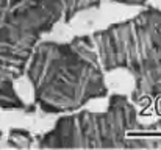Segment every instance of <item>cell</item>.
Masks as SVG:
<instances>
[{
    "label": "cell",
    "instance_id": "5b68a950",
    "mask_svg": "<svg viewBox=\"0 0 161 150\" xmlns=\"http://www.w3.org/2000/svg\"><path fill=\"white\" fill-rule=\"evenodd\" d=\"M22 75V69L0 59V113L22 109L24 100L16 91V80Z\"/></svg>",
    "mask_w": 161,
    "mask_h": 150
},
{
    "label": "cell",
    "instance_id": "52a82bcc",
    "mask_svg": "<svg viewBox=\"0 0 161 150\" xmlns=\"http://www.w3.org/2000/svg\"><path fill=\"white\" fill-rule=\"evenodd\" d=\"M8 2H9V0H0V8H2V6H5Z\"/></svg>",
    "mask_w": 161,
    "mask_h": 150
},
{
    "label": "cell",
    "instance_id": "6da1fadb",
    "mask_svg": "<svg viewBox=\"0 0 161 150\" xmlns=\"http://www.w3.org/2000/svg\"><path fill=\"white\" fill-rule=\"evenodd\" d=\"M38 108L47 114H70L108 96L107 72L88 36L66 42L42 41L22 67Z\"/></svg>",
    "mask_w": 161,
    "mask_h": 150
},
{
    "label": "cell",
    "instance_id": "8992f818",
    "mask_svg": "<svg viewBox=\"0 0 161 150\" xmlns=\"http://www.w3.org/2000/svg\"><path fill=\"white\" fill-rule=\"evenodd\" d=\"M63 9H64V22H70L78 13L89 9L96 5V0H59Z\"/></svg>",
    "mask_w": 161,
    "mask_h": 150
},
{
    "label": "cell",
    "instance_id": "3957f363",
    "mask_svg": "<svg viewBox=\"0 0 161 150\" xmlns=\"http://www.w3.org/2000/svg\"><path fill=\"white\" fill-rule=\"evenodd\" d=\"M36 146L41 150H116L146 147V142L135 102L113 94L103 111L58 116Z\"/></svg>",
    "mask_w": 161,
    "mask_h": 150
},
{
    "label": "cell",
    "instance_id": "277c9868",
    "mask_svg": "<svg viewBox=\"0 0 161 150\" xmlns=\"http://www.w3.org/2000/svg\"><path fill=\"white\" fill-rule=\"evenodd\" d=\"M63 19L59 0H9L0 8V59L22 69L42 36Z\"/></svg>",
    "mask_w": 161,
    "mask_h": 150
},
{
    "label": "cell",
    "instance_id": "7a4b0ae2",
    "mask_svg": "<svg viewBox=\"0 0 161 150\" xmlns=\"http://www.w3.org/2000/svg\"><path fill=\"white\" fill-rule=\"evenodd\" d=\"M105 72L127 70L139 97L161 99V9H144L91 35Z\"/></svg>",
    "mask_w": 161,
    "mask_h": 150
}]
</instances>
